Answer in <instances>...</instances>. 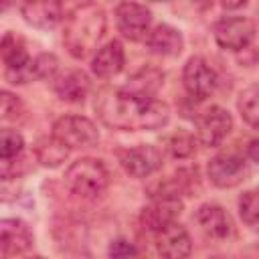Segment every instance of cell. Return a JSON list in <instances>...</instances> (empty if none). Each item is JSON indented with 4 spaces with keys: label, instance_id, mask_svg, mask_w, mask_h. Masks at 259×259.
Masks as SVG:
<instances>
[{
    "label": "cell",
    "instance_id": "6da1fadb",
    "mask_svg": "<svg viewBox=\"0 0 259 259\" xmlns=\"http://www.w3.org/2000/svg\"><path fill=\"white\" fill-rule=\"evenodd\" d=\"M93 107L99 119L113 130H160L170 119L166 103L138 97L123 87L99 91Z\"/></svg>",
    "mask_w": 259,
    "mask_h": 259
},
{
    "label": "cell",
    "instance_id": "7a4b0ae2",
    "mask_svg": "<svg viewBox=\"0 0 259 259\" xmlns=\"http://www.w3.org/2000/svg\"><path fill=\"white\" fill-rule=\"evenodd\" d=\"M105 26L107 18L103 8L93 2H85L67 16L63 28V45L71 57L85 59L97 49L105 34Z\"/></svg>",
    "mask_w": 259,
    "mask_h": 259
},
{
    "label": "cell",
    "instance_id": "3957f363",
    "mask_svg": "<svg viewBox=\"0 0 259 259\" xmlns=\"http://www.w3.org/2000/svg\"><path fill=\"white\" fill-rule=\"evenodd\" d=\"M67 188L81 198H97L109 184V172L101 160L79 158L65 172Z\"/></svg>",
    "mask_w": 259,
    "mask_h": 259
},
{
    "label": "cell",
    "instance_id": "277c9868",
    "mask_svg": "<svg viewBox=\"0 0 259 259\" xmlns=\"http://www.w3.org/2000/svg\"><path fill=\"white\" fill-rule=\"evenodd\" d=\"M53 136L67 148H91L99 142L97 125L83 115H63L53 123Z\"/></svg>",
    "mask_w": 259,
    "mask_h": 259
},
{
    "label": "cell",
    "instance_id": "5b68a950",
    "mask_svg": "<svg viewBox=\"0 0 259 259\" xmlns=\"http://www.w3.org/2000/svg\"><path fill=\"white\" fill-rule=\"evenodd\" d=\"M212 34L221 49L243 51L255 38V22L245 16H225L214 22Z\"/></svg>",
    "mask_w": 259,
    "mask_h": 259
},
{
    "label": "cell",
    "instance_id": "8992f818",
    "mask_svg": "<svg viewBox=\"0 0 259 259\" xmlns=\"http://www.w3.org/2000/svg\"><path fill=\"white\" fill-rule=\"evenodd\" d=\"M247 172H249L247 160H245V156H241L237 152H223V154L210 158V162L206 166L208 180L217 188H233V186L241 184L245 180Z\"/></svg>",
    "mask_w": 259,
    "mask_h": 259
},
{
    "label": "cell",
    "instance_id": "52a82bcc",
    "mask_svg": "<svg viewBox=\"0 0 259 259\" xmlns=\"http://www.w3.org/2000/svg\"><path fill=\"white\" fill-rule=\"evenodd\" d=\"M182 83L192 99L202 101L217 89L219 77L217 71L202 57H190L182 71Z\"/></svg>",
    "mask_w": 259,
    "mask_h": 259
},
{
    "label": "cell",
    "instance_id": "ba28073f",
    "mask_svg": "<svg viewBox=\"0 0 259 259\" xmlns=\"http://www.w3.org/2000/svg\"><path fill=\"white\" fill-rule=\"evenodd\" d=\"M233 130V117L225 107L212 105L196 117V138L202 146H219Z\"/></svg>",
    "mask_w": 259,
    "mask_h": 259
},
{
    "label": "cell",
    "instance_id": "9c48e42d",
    "mask_svg": "<svg viewBox=\"0 0 259 259\" xmlns=\"http://www.w3.org/2000/svg\"><path fill=\"white\" fill-rule=\"evenodd\" d=\"M117 30L130 40H144L150 34L152 12L138 2H121L115 8Z\"/></svg>",
    "mask_w": 259,
    "mask_h": 259
},
{
    "label": "cell",
    "instance_id": "30bf717a",
    "mask_svg": "<svg viewBox=\"0 0 259 259\" xmlns=\"http://www.w3.org/2000/svg\"><path fill=\"white\" fill-rule=\"evenodd\" d=\"M182 212V200L178 196H154V200L142 208L140 225L150 233H158L170 223L178 221Z\"/></svg>",
    "mask_w": 259,
    "mask_h": 259
},
{
    "label": "cell",
    "instance_id": "8fae6325",
    "mask_svg": "<svg viewBox=\"0 0 259 259\" xmlns=\"http://www.w3.org/2000/svg\"><path fill=\"white\" fill-rule=\"evenodd\" d=\"M2 61H4V75L10 83H26L30 77V57L24 45L10 32L2 38Z\"/></svg>",
    "mask_w": 259,
    "mask_h": 259
},
{
    "label": "cell",
    "instance_id": "7c38bea8",
    "mask_svg": "<svg viewBox=\"0 0 259 259\" xmlns=\"http://www.w3.org/2000/svg\"><path fill=\"white\" fill-rule=\"evenodd\" d=\"M119 164L134 178H146L162 168V152L152 144H142L119 154Z\"/></svg>",
    "mask_w": 259,
    "mask_h": 259
},
{
    "label": "cell",
    "instance_id": "4fadbf2b",
    "mask_svg": "<svg viewBox=\"0 0 259 259\" xmlns=\"http://www.w3.org/2000/svg\"><path fill=\"white\" fill-rule=\"evenodd\" d=\"M34 243L30 227L20 219H4L0 223V255L12 257L26 253Z\"/></svg>",
    "mask_w": 259,
    "mask_h": 259
},
{
    "label": "cell",
    "instance_id": "5bb4252c",
    "mask_svg": "<svg viewBox=\"0 0 259 259\" xmlns=\"http://www.w3.org/2000/svg\"><path fill=\"white\" fill-rule=\"evenodd\" d=\"M20 12L30 26L40 30H51L63 18V2L61 0H22Z\"/></svg>",
    "mask_w": 259,
    "mask_h": 259
},
{
    "label": "cell",
    "instance_id": "9a60e30c",
    "mask_svg": "<svg viewBox=\"0 0 259 259\" xmlns=\"http://www.w3.org/2000/svg\"><path fill=\"white\" fill-rule=\"evenodd\" d=\"M156 249L162 257H170V259H180L190 255L192 251V239L188 235V231L178 223H170L168 227H164L162 231L156 233Z\"/></svg>",
    "mask_w": 259,
    "mask_h": 259
},
{
    "label": "cell",
    "instance_id": "2e32d148",
    "mask_svg": "<svg viewBox=\"0 0 259 259\" xmlns=\"http://www.w3.org/2000/svg\"><path fill=\"white\" fill-rule=\"evenodd\" d=\"M196 223L200 231L214 241H223L233 233L231 214L219 204H202L196 210Z\"/></svg>",
    "mask_w": 259,
    "mask_h": 259
},
{
    "label": "cell",
    "instance_id": "e0dca14e",
    "mask_svg": "<svg viewBox=\"0 0 259 259\" xmlns=\"http://www.w3.org/2000/svg\"><path fill=\"white\" fill-rule=\"evenodd\" d=\"M123 63H125L123 45L119 40H109L107 45L97 49L91 61V71L99 79H111L123 69Z\"/></svg>",
    "mask_w": 259,
    "mask_h": 259
},
{
    "label": "cell",
    "instance_id": "ac0fdd59",
    "mask_svg": "<svg viewBox=\"0 0 259 259\" xmlns=\"http://www.w3.org/2000/svg\"><path fill=\"white\" fill-rule=\"evenodd\" d=\"M146 45L152 53L162 55V57H176L180 55L182 47H184V38L182 32L170 24H158L156 28L150 30Z\"/></svg>",
    "mask_w": 259,
    "mask_h": 259
},
{
    "label": "cell",
    "instance_id": "d6986e66",
    "mask_svg": "<svg viewBox=\"0 0 259 259\" xmlns=\"http://www.w3.org/2000/svg\"><path fill=\"white\" fill-rule=\"evenodd\" d=\"M55 93L67 101V103H81L89 91H91V81L83 71H67L55 79Z\"/></svg>",
    "mask_w": 259,
    "mask_h": 259
},
{
    "label": "cell",
    "instance_id": "ffe728a7",
    "mask_svg": "<svg viewBox=\"0 0 259 259\" xmlns=\"http://www.w3.org/2000/svg\"><path fill=\"white\" fill-rule=\"evenodd\" d=\"M162 83H164V73L154 67H146V69L138 71L136 75H132L127 79V83L123 85V89L138 97L150 99L156 95V91L162 87Z\"/></svg>",
    "mask_w": 259,
    "mask_h": 259
},
{
    "label": "cell",
    "instance_id": "44dd1931",
    "mask_svg": "<svg viewBox=\"0 0 259 259\" xmlns=\"http://www.w3.org/2000/svg\"><path fill=\"white\" fill-rule=\"evenodd\" d=\"M69 150L71 148H67L61 140H57L53 134H51V138H40L38 142H36V160L42 164V166H47V168H57V166H61L65 160H67V156H69Z\"/></svg>",
    "mask_w": 259,
    "mask_h": 259
},
{
    "label": "cell",
    "instance_id": "7402d4cb",
    "mask_svg": "<svg viewBox=\"0 0 259 259\" xmlns=\"http://www.w3.org/2000/svg\"><path fill=\"white\" fill-rule=\"evenodd\" d=\"M237 109L245 123H249L251 127H259V83L249 85L239 93Z\"/></svg>",
    "mask_w": 259,
    "mask_h": 259
},
{
    "label": "cell",
    "instance_id": "603a6c76",
    "mask_svg": "<svg viewBox=\"0 0 259 259\" xmlns=\"http://www.w3.org/2000/svg\"><path fill=\"white\" fill-rule=\"evenodd\" d=\"M239 214L243 223L257 225L259 223V186L249 188L239 198Z\"/></svg>",
    "mask_w": 259,
    "mask_h": 259
},
{
    "label": "cell",
    "instance_id": "cb8c5ba5",
    "mask_svg": "<svg viewBox=\"0 0 259 259\" xmlns=\"http://www.w3.org/2000/svg\"><path fill=\"white\" fill-rule=\"evenodd\" d=\"M59 69V59L53 53H40L30 61V77L32 79H53Z\"/></svg>",
    "mask_w": 259,
    "mask_h": 259
},
{
    "label": "cell",
    "instance_id": "d4e9b609",
    "mask_svg": "<svg viewBox=\"0 0 259 259\" xmlns=\"http://www.w3.org/2000/svg\"><path fill=\"white\" fill-rule=\"evenodd\" d=\"M22 148H24V140L16 130L4 127L0 132V156H2V160H12V158L20 156Z\"/></svg>",
    "mask_w": 259,
    "mask_h": 259
},
{
    "label": "cell",
    "instance_id": "484cf974",
    "mask_svg": "<svg viewBox=\"0 0 259 259\" xmlns=\"http://www.w3.org/2000/svg\"><path fill=\"white\" fill-rule=\"evenodd\" d=\"M168 150L174 158H188L194 152V136L188 132H176L168 140Z\"/></svg>",
    "mask_w": 259,
    "mask_h": 259
},
{
    "label": "cell",
    "instance_id": "4316f807",
    "mask_svg": "<svg viewBox=\"0 0 259 259\" xmlns=\"http://www.w3.org/2000/svg\"><path fill=\"white\" fill-rule=\"evenodd\" d=\"M20 111H22V105H20L18 97L8 91H2V119L4 121L16 119L20 115Z\"/></svg>",
    "mask_w": 259,
    "mask_h": 259
},
{
    "label": "cell",
    "instance_id": "83f0119b",
    "mask_svg": "<svg viewBox=\"0 0 259 259\" xmlns=\"http://www.w3.org/2000/svg\"><path fill=\"white\" fill-rule=\"evenodd\" d=\"M107 253L111 257H130V255H138V249L134 247V243H130L125 239H117V241H111Z\"/></svg>",
    "mask_w": 259,
    "mask_h": 259
},
{
    "label": "cell",
    "instance_id": "f1b7e54d",
    "mask_svg": "<svg viewBox=\"0 0 259 259\" xmlns=\"http://www.w3.org/2000/svg\"><path fill=\"white\" fill-rule=\"evenodd\" d=\"M247 158L259 164V140L249 142V146H247Z\"/></svg>",
    "mask_w": 259,
    "mask_h": 259
},
{
    "label": "cell",
    "instance_id": "f546056e",
    "mask_svg": "<svg viewBox=\"0 0 259 259\" xmlns=\"http://www.w3.org/2000/svg\"><path fill=\"white\" fill-rule=\"evenodd\" d=\"M247 2H249V0H221L223 8H227V10H237V8L245 6Z\"/></svg>",
    "mask_w": 259,
    "mask_h": 259
},
{
    "label": "cell",
    "instance_id": "4dcf8cb0",
    "mask_svg": "<svg viewBox=\"0 0 259 259\" xmlns=\"http://www.w3.org/2000/svg\"><path fill=\"white\" fill-rule=\"evenodd\" d=\"M16 0H2V10H8Z\"/></svg>",
    "mask_w": 259,
    "mask_h": 259
},
{
    "label": "cell",
    "instance_id": "1f68e13d",
    "mask_svg": "<svg viewBox=\"0 0 259 259\" xmlns=\"http://www.w3.org/2000/svg\"><path fill=\"white\" fill-rule=\"evenodd\" d=\"M192 2H200V4H204V2H208V0H192Z\"/></svg>",
    "mask_w": 259,
    "mask_h": 259
},
{
    "label": "cell",
    "instance_id": "d6a6232c",
    "mask_svg": "<svg viewBox=\"0 0 259 259\" xmlns=\"http://www.w3.org/2000/svg\"><path fill=\"white\" fill-rule=\"evenodd\" d=\"M152 2H166V0H152Z\"/></svg>",
    "mask_w": 259,
    "mask_h": 259
}]
</instances>
